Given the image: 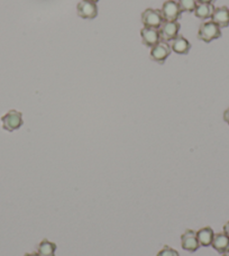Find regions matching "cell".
<instances>
[{
    "instance_id": "obj_1",
    "label": "cell",
    "mask_w": 229,
    "mask_h": 256,
    "mask_svg": "<svg viewBox=\"0 0 229 256\" xmlns=\"http://www.w3.org/2000/svg\"><path fill=\"white\" fill-rule=\"evenodd\" d=\"M222 36L220 27L214 24V22H202L199 27L198 38L204 43H210L214 40H217Z\"/></svg>"
},
{
    "instance_id": "obj_2",
    "label": "cell",
    "mask_w": 229,
    "mask_h": 256,
    "mask_svg": "<svg viewBox=\"0 0 229 256\" xmlns=\"http://www.w3.org/2000/svg\"><path fill=\"white\" fill-rule=\"evenodd\" d=\"M142 22H143L144 27L158 30L164 22V20L161 10H158V9L148 8L145 9L143 14H142Z\"/></svg>"
},
{
    "instance_id": "obj_3",
    "label": "cell",
    "mask_w": 229,
    "mask_h": 256,
    "mask_svg": "<svg viewBox=\"0 0 229 256\" xmlns=\"http://www.w3.org/2000/svg\"><path fill=\"white\" fill-rule=\"evenodd\" d=\"M22 115L17 110H9L6 115L2 117V128L7 132H14L20 130L22 126Z\"/></svg>"
},
{
    "instance_id": "obj_4",
    "label": "cell",
    "mask_w": 229,
    "mask_h": 256,
    "mask_svg": "<svg viewBox=\"0 0 229 256\" xmlns=\"http://www.w3.org/2000/svg\"><path fill=\"white\" fill-rule=\"evenodd\" d=\"M162 16L164 22H178L181 17V8L178 6V2L176 0H168L163 4L161 9Z\"/></svg>"
},
{
    "instance_id": "obj_5",
    "label": "cell",
    "mask_w": 229,
    "mask_h": 256,
    "mask_svg": "<svg viewBox=\"0 0 229 256\" xmlns=\"http://www.w3.org/2000/svg\"><path fill=\"white\" fill-rule=\"evenodd\" d=\"M178 30H180V24L178 22H164L158 28L160 40H162L163 42L173 40L178 36Z\"/></svg>"
},
{
    "instance_id": "obj_6",
    "label": "cell",
    "mask_w": 229,
    "mask_h": 256,
    "mask_svg": "<svg viewBox=\"0 0 229 256\" xmlns=\"http://www.w3.org/2000/svg\"><path fill=\"white\" fill-rule=\"evenodd\" d=\"M78 15L84 20H94L98 15L97 4L90 0H82L76 6Z\"/></svg>"
},
{
    "instance_id": "obj_7",
    "label": "cell",
    "mask_w": 229,
    "mask_h": 256,
    "mask_svg": "<svg viewBox=\"0 0 229 256\" xmlns=\"http://www.w3.org/2000/svg\"><path fill=\"white\" fill-rule=\"evenodd\" d=\"M181 245L182 248L186 252L194 253L200 248L198 237H196V232L192 230H186L181 236Z\"/></svg>"
},
{
    "instance_id": "obj_8",
    "label": "cell",
    "mask_w": 229,
    "mask_h": 256,
    "mask_svg": "<svg viewBox=\"0 0 229 256\" xmlns=\"http://www.w3.org/2000/svg\"><path fill=\"white\" fill-rule=\"evenodd\" d=\"M171 46L166 42H160L150 50V58L154 62L164 63V61L170 56L171 54Z\"/></svg>"
},
{
    "instance_id": "obj_9",
    "label": "cell",
    "mask_w": 229,
    "mask_h": 256,
    "mask_svg": "<svg viewBox=\"0 0 229 256\" xmlns=\"http://www.w3.org/2000/svg\"><path fill=\"white\" fill-rule=\"evenodd\" d=\"M140 36L143 44L146 46L153 48L160 43V34L156 28H150V27H144L140 30Z\"/></svg>"
},
{
    "instance_id": "obj_10",
    "label": "cell",
    "mask_w": 229,
    "mask_h": 256,
    "mask_svg": "<svg viewBox=\"0 0 229 256\" xmlns=\"http://www.w3.org/2000/svg\"><path fill=\"white\" fill-rule=\"evenodd\" d=\"M212 22L218 25L219 27H227L229 26V8L227 7H218L214 8L212 15Z\"/></svg>"
},
{
    "instance_id": "obj_11",
    "label": "cell",
    "mask_w": 229,
    "mask_h": 256,
    "mask_svg": "<svg viewBox=\"0 0 229 256\" xmlns=\"http://www.w3.org/2000/svg\"><path fill=\"white\" fill-rule=\"evenodd\" d=\"M212 246L217 250L218 253H220V254L228 252L229 250V236H227L225 232H218V234H214Z\"/></svg>"
},
{
    "instance_id": "obj_12",
    "label": "cell",
    "mask_w": 229,
    "mask_h": 256,
    "mask_svg": "<svg viewBox=\"0 0 229 256\" xmlns=\"http://www.w3.org/2000/svg\"><path fill=\"white\" fill-rule=\"evenodd\" d=\"M191 48V44L186 38L181 35H178L176 38L172 40L171 50L176 54H188Z\"/></svg>"
},
{
    "instance_id": "obj_13",
    "label": "cell",
    "mask_w": 229,
    "mask_h": 256,
    "mask_svg": "<svg viewBox=\"0 0 229 256\" xmlns=\"http://www.w3.org/2000/svg\"><path fill=\"white\" fill-rule=\"evenodd\" d=\"M214 236V232L212 227H202L196 232V237H198L199 244L200 246H204V248L212 246Z\"/></svg>"
},
{
    "instance_id": "obj_14",
    "label": "cell",
    "mask_w": 229,
    "mask_h": 256,
    "mask_svg": "<svg viewBox=\"0 0 229 256\" xmlns=\"http://www.w3.org/2000/svg\"><path fill=\"white\" fill-rule=\"evenodd\" d=\"M56 244L48 240H43L38 244V253L40 256H56Z\"/></svg>"
},
{
    "instance_id": "obj_15",
    "label": "cell",
    "mask_w": 229,
    "mask_h": 256,
    "mask_svg": "<svg viewBox=\"0 0 229 256\" xmlns=\"http://www.w3.org/2000/svg\"><path fill=\"white\" fill-rule=\"evenodd\" d=\"M214 10V4H198L194 9V15L196 17L200 18V20H208L212 18V12Z\"/></svg>"
},
{
    "instance_id": "obj_16",
    "label": "cell",
    "mask_w": 229,
    "mask_h": 256,
    "mask_svg": "<svg viewBox=\"0 0 229 256\" xmlns=\"http://www.w3.org/2000/svg\"><path fill=\"white\" fill-rule=\"evenodd\" d=\"M196 4H198L196 0H178V6L182 12H194Z\"/></svg>"
},
{
    "instance_id": "obj_17",
    "label": "cell",
    "mask_w": 229,
    "mask_h": 256,
    "mask_svg": "<svg viewBox=\"0 0 229 256\" xmlns=\"http://www.w3.org/2000/svg\"><path fill=\"white\" fill-rule=\"evenodd\" d=\"M156 256H180V254L178 253V250L170 248V246L164 245L163 248L160 250Z\"/></svg>"
},
{
    "instance_id": "obj_18",
    "label": "cell",
    "mask_w": 229,
    "mask_h": 256,
    "mask_svg": "<svg viewBox=\"0 0 229 256\" xmlns=\"http://www.w3.org/2000/svg\"><path fill=\"white\" fill-rule=\"evenodd\" d=\"M224 120H225L227 124L229 125V108L226 109L225 112H224Z\"/></svg>"
},
{
    "instance_id": "obj_19",
    "label": "cell",
    "mask_w": 229,
    "mask_h": 256,
    "mask_svg": "<svg viewBox=\"0 0 229 256\" xmlns=\"http://www.w3.org/2000/svg\"><path fill=\"white\" fill-rule=\"evenodd\" d=\"M196 2H198V4H212L214 2H216V0H196Z\"/></svg>"
},
{
    "instance_id": "obj_20",
    "label": "cell",
    "mask_w": 229,
    "mask_h": 256,
    "mask_svg": "<svg viewBox=\"0 0 229 256\" xmlns=\"http://www.w3.org/2000/svg\"><path fill=\"white\" fill-rule=\"evenodd\" d=\"M224 232H225L227 236H229V222H227L225 225H224Z\"/></svg>"
},
{
    "instance_id": "obj_21",
    "label": "cell",
    "mask_w": 229,
    "mask_h": 256,
    "mask_svg": "<svg viewBox=\"0 0 229 256\" xmlns=\"http://www.w3.org/2000/svg\"><path fill=\"white\" fill-rule=\"evenodd\" d=\"M24 256H40L38 253H26Z\"/></svg>"
},
{
    "instance_id": "obj_22",
    "label": "cell",
    "mask_w": 229,
    "mask_h": 256,
    "mask_svg": "<svg viewBox=\"0 0 229 256\" xmlns=\"http://www.w3.org/2000/svg\"><path fill=\"white\" fill-rule=\"evenodd\" d=\"M222 256H229V250H228V252H226V253H224Z\"/></svg>"
},
{
    "instance_id": "obj_23",
    "label": "cell",
    "mask_w": 229,
    "mask_h": 256,
    "mask_svg": "<svg viewBox=\"0 0 229 256\" xmlns=\"http://www.w3.org/2000/svg\"><path fill=\"white\" fill-rule=\"evenodd\" d=\"M90 2H96V4H97V2H99V0H90Z\"/></svg>"
}]
</instances>
